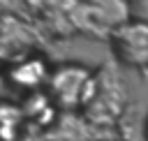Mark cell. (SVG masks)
<instances>
[{
    "label": "cell",
    "instance_id": "277c9868",
    "mask_svg": "<svg viewBox=\"0 0 148 141\" xmlns=\"http://www.w3.org/2000/svg\"><path fill=\"white\" fill-rule=\"evenodd\" d=\"M39 28L16 12L0 14V62L14 65L37 53Z\"/></svg>",
    "mask_w": 148,
    "mask_h": 141
},
{
    "label": "cell",
    "instance_id": "7a4b0ae2",
    "mask_svg": "<svg viewBox=\"0 0 148 141\" xmlns=\"http://www.w3.org/2000/svg\"><path fill=\"white\" fill-rule=\"evenodd\" d=\"M130 18L127 0H76L74 23L81 35L109 39L111 32Z\"/></svg>",
    "mask_w": 148,
    "mask_h": 141
},
{
    "label": "cell",
    "instance_id": "ba28073f",
    "mask_svg": "<svg viewBox=\"0 0 148 141\" xmlns=\"http://www.w3.org/2000/svg\"><path fill=\"white\" fill-rule=\"evenodd\" d=\"M92 125L81 111H60L56 120L44 129L46 141H88Z\"/></svg>",
    "mask_w": 148,
    "mask_h": 141
},
{
    "label": "cell",
    "instance_id": "52a82bcc",
    "mask_svg": "<svg viewBox=\"0 0 148 141\" xmlns=\"http://www.w3.org/2000/svg\"><path fill=\"white\" fill-rule=\"evenodd\" d=\"M49 76H51V67L37 53H32V55L9 65V69H7V81L16 90H23L28 95L37 92L39 88H44L49 83Z\"/></svg>",
    "mask_w": 148,
    "mask_h": 141
},
{
    "label": "cell",
    "instance_id": "9c48e42d",
    "mask_svg": "<svg viewBox=\"0 0 148 141\" xmlns=\"http://www.w3.org/2000/svg\"><path fill=\"white\" fill-rule=\"evenodd\" d=\"M23 111L18 106L12 104H0V141H7L12 136H16L23 127Z\"/></svg>",
    "mask_w": 148,
    "mask_h": 141
},
{
    "label": "cell",
    "instance_id": "6da1fadb",
    "mask_svg": "<svg viewBox=\"0 0 148 141\" xmlns=\"http://www.w3.org/2000/svg\"><path fill=\"white\" fill-rule=\"evenodd\" d=\"M127 109H130V102H127V90H125L123 76L116 65L104 62L92 74L81 113L92 127H111V125L120 123V118L127 113Z\"/></svg>",
    "mask_w": 148,
    "mask_h": 141
},
{
    "label": "cell",
    "instance_id": "8fae6325",
    "mask_svg": "<svg viewBox=\"0 0 148 141\" xmlns=\"http://www.w3.org/2000/svg\"><path fill=\"white\" fill-rule=\"evenodd\" d=\"M7 141H46L44 132H35V129H21L16 136L7 139Z\"/></svg>",
    "mask_w": 148,
    "mask_h": 141
},
{
    "label": "cell",
    "instance_id": "8992f818",
    "mask_svg": "<svg viewBox=\"0 0 148 141\" xmlns=\"http://www.w3.org/2000/svg\"><path fill=\"white\" fill-rule=\"evenodd\" d=\"M28 9L35 16L37 28H46L56 35H74L76 0H28Z\"/></svg>",
    "mask_w": 148,
    "mask_h": 141
},
{
    "label": "cell",
    "instance_id": "30bf717a",
    "mask_svg": "<svg viewBox=\"0 0 148 141\" xmlns=\"http://www.w3.org/2000/svg\"><path fill=\"white\" fill-rule=\"evenodd\" d=\"M127 2H130V16L148 23V0H127Z\"/></svg>",
    "mask_w": 148,
    "mask_h": 141
},
{
    "label": "cell",
    "instance_id": "5b68a950",
    "mask_svg": "<svg viewBox=\"0 0 148 141\" xmlns=\"http://www.w3.org/2000/svg\"><path fill=\"white\" fill-rule=\"evenodd\" d=\"M109 46L118 65L130 69H146L148 67V23L136 18L125 21L111 32Z\"/></svg>",
    "mask_w": 148,
    "mask_h": 141
},
{
    "label": "cell",
    "instance_id": "7c38bea8",
    "mask_svg": "<svg viewBox=\"0 0 148 141\" xmlns=\"http://www.w3.org/2000/svg\"><path fill=\"white\" fill-rule=\"evenodd\" d=\"M143 136H146V141H148V116H146V123H143Z\"/></svg>",
    "mask_w": 148,
    "mask_h": 141
},
{
    "label": "cell",
    "instance_id": "3957f363",
    "mask_svg": "<svg viewBox=\"0 0 148 141\" xmlns=\"http://www.w3.org/2000/svg\"><path fill=\"white\" fill-rule=\"evenodd\" d=\"M95 69L81 62H62L51 69L46 92L60 111H81Z\"/></svg>",
    "mask_w": 148,
    "mask_h": 141
}]
</instances>
